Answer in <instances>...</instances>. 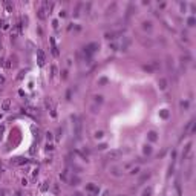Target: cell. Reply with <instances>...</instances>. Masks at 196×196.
Listing matches in <instances>:
<instances>
[{
    "label": "cell",
    "instance_id": "35",
    "mask_svg": "<svg viewBox=\"0 0 196 196\" xmlns=\"http://www.w3.org/2000/svg\"><path fill=\"white\" fill-rule=\"evenodd\" d=\"M104 147H106V144H100V145H98V149H100V150H103Z\"/></svg>",
    "mask_w": 196,
    "mask_h": 196
},
{
    "label": "cell",
    "instance_id": "14",
    "mask_svg": "<svg viewBox=\"0 0 196 196\" xmlns=\"http://www.w3.org/2000/svg\"><path fill=\"white\" fill-rule=\"evenodd\" d=\"M14 162H15V164H28L29 159H26V158H17Z\"/></svg>",
    "mask_w": 196,
    "mask_h": 196
},
{
    "label": "cell",
    "instance_id": "23",
    "mask_svg": "<svg viewBox=\"0 0 196 196\" xmlns=\"http://www.w3.org/2000/svg\"><path fill=\"white\" fill-rule=\"evenodd\" d=\"M159 115H161V118H167V116H169V112H167V110H162Z\"/></svg>",
    "mask_w": 196,
    "mask_h": 196
},
{
    "label": "cell",
    "instance_id": "16",
    "mask_svg": "<svg viewBox=\"0 0 196 196\" xmlns=\"http://www.w3.org/2000/svg\"><path fill=\"white\" fill-rule=\"evenodd\" d=\"M143 196H152V187L144 189V190H143Z\"/></svg>",
    "mask_w": 196,
    "mask_h": 196
},
{
    "label": "cell",
    "instance_id": "25",
    "mask_svg": "<svg viewBox=\"0 0 196 196\" xmlns=\"http://www.w3.org/2000/svg\"><path fill=\"white\" fill-rule=\"evenodd\" d=\"M130 173H132V175H136V173H139V167H135V169H132V170H130Z\"/></svg>",
    "mask_w": 196,
    "mask_h": 196
},
{
    "label": "cell",
    "instance_id": "27",
    "mask_svg": "<svg viewBox=\"0 0 196 196\" xmlns=\"http://www.w3.org/2000/svg\"><path fill=\"white\" fill-rule=\"evenodd\" d=\"M95 101H97V103H101V101H103V97H101V95H97V97H95Z\"/></svg>",
    "mask_w": 196,
    "mask_h": 196
},
{
    "label": "cell",
    "instance_id": "40",
    "mask_svg": "<svg viewBox=\"0 0 196 196\" xmlns=\"http://www.w3.org/2000/svg\"><path fill=\"white\" fill-rule=\"evenodd\" d=\"M118 196H123V195H118Z\"/></svg>",
    "mask_w": 196,
    "mask_h": 196
},
{
    "label": "cell",
    "instance_id": "37",
    "mask_svg": "<svg viewBox=\"0 0 196 196\" xmlns=\"http://www.w3.org/2000/svg\"><path fill=\"white\" fill-rule=\"evenodd\" d=\"M12 196H22V195H20V191H14V195H12Z\"/></svg>",
    "mask_w": 196,
    "mask_h": 196
},
{
    "label": "cell",
    "instance_id": "4",
    "mask_svg": "<svg viewBox=\"0 0 196 196\" xmlns=\"http://www.w3.org/2000/svg\"><path fill=\"white\" fill-rule=\"evenodd\" d=\"M86 191H89L90 195H98V193H100V189H98L95 184L90 182V184H86Z\"/></svg>",
    "mask_w": 196,
    "mask_h": 196
},
{
    "label": "cell",
    "instance_id": "20",
    "mask_svg": "<svg viewBox=\"0 0 196 196\" xmlns=\"http://www.w3.org/2000/svg\"><path fill=\"white\" fill-rule=\"evenodd\" d=\"M132 12H133V5H129V8H127V14H126V17H130V15H132Z\"/></svg>",
    "mask_w": 196,
    "mask_h": 196
},
{
    "label": "cell",
    "instance_id": "17",
    "mask_svg": "<svg viewBox=\"0 0 196 196\" xmlns=\"http://www.w3.org/2000/svg\"><path fill=\"white\" fill-rule=\"evenodd\" d=\"M191 149V143H189V144H187L185 145V150H184V153H182V158H185L187 156V153H189V150Z\"/></svg>",
    "mask_w": 196,
    "mask_h": 196
},
{
    "label": "cell",
    "instance_id": "26",
    "mask_svg": "<svg viewBox=\"0 0 196 196\" xmlns=\"http://www.w3.org/2000/svg\"><path fill=\"white\" fill-rule=\"evenodd\" d=\"M103 135H104V133H103L101 130H100V132H95V138H101Z\"/></svg>",
    "mask_w": 196,
    "mask_h": 196
},
{
    "label": "cell",
    "instance_id": "7",
    "mask_svg": "<svg viewBox=\"0 0 196 196\" xmlns=\"http://www.w3.org/2000/svg\"><path fill=\"white\" fill-rule=\"evenodd\" d=\"M52 8H54V5H52L51 2H43V9L46 11V12H51Z\"/></svg>",
    "mask_w": 196,
    "mask_h": 196
},
{
    "label": "cell",
    "instance_id": "36",
    "mask_svg": "<svg viewBox=\"0 0 196 196\" xmlns=\"http://www.w3.org/2000/svg\"><path fill=\"white\" fill-rule=\"evenodd\" d=\"M66 98L70 100V90H68V94H66Z\"/></svg>",
    "mask_w": 196,
    "mask_h": 196
},
{
    "label": "cell",
    "instance_id": "33",
    "mask_svg": "<svg viewBox=\"0 0 196 196\" xmlns=\"http://www.w3.org/2000/svg\"><path fill=\"white\" fill-rule=\"evenodd\" d=\"M46 136H48V139H52V133H51V132L46 133Z\"/></svg>",
    "mask_w": 196,
    "mask_h": 196
},
{
    "label": "cell",
    "instance_id": "10",
    "mask_svg": "<svg viewBox=\"0 0 196 196\" xmlns=\"http://www.w3.org/2000/svg\"><path fill=\"white\" fill-rule=\"evenodd\" d=\"M11 106V100H5V101L2 103V110H8Z\"/></svg>",
    "mask_w": 196,
    "mask_h": 196
},
{
    "label": "cell",
    "instance_id": "29",
    "mask_svg": "<svg viewBox=\"0 0 196 196\" xmlns=\"http://www.w3.org/2000/svg\"><path fill=\"white\" fill-rule=\"evenodd\" d=\"M0 196H6V190L5 189H0Z\"/></svg>",
    "mask_w": 196,
    "mask_h": 196
},
{
    "label": "cell",
    "instance_id": "3",
    "mask_svg": "<svg viewBox=\"0 0 196 196\" xmlns=\"http://www.w3.org/2000/svg\"><path fill=\"white\" fill-rule=\"evenodd\" d=\"M97 49H100V44L98 43H90V44H87V46L84 48V54H86L87 57H90L95 51H97Z\"/></svg>",
    "mask_w": 196,
    "mask_h": 196
},
{
    "label": "cell",
    "instance_id": "13",
    "mask_svg": "<svg viewBox=\"0 0 196 196\" xmlns=\"http://www.w3.org/2000/svg\"><path fill=\"white\" fill-rule=\"evenodd\" d=\"M38 19H41V20L46 19V11H44L43 8H40V9H38Z\"/></svg>",
    "mask_w": 196,
    "mask_h": 196
},
{
    "label": "cell",
    "instance_id": "1",
    "mask_svg": "<svg viewBox=\"0 0 196 196\" xmlns=\"http://www.w3.org/2000/svg\"><path fill=\"white\" fill-rule=\"evenodd\" d=\"M75 120V123H74V135H75V139H80L81 138V135H83V124L80 120H77V118H74Z\"/></svg>",
    "mask_w": 196,
    "mask_h": 196
},
{
    "label": "cell",
    "instance_id": "8",
    "mask_svg": "<svg viewBox=\"0 0 196 196\" xmlns=\"http://www.w3.org/2000/svg\"><path fill=\"white\" fill-rule=\"evenodd\" d=\"M37 55H38V64L43 66V64H44V55H43V52H41L40 49L37 51Z\"/></svg>",
    "mask_w": 196,
    "mask_h": 196
},
{
    "label": "cell",
    "instance_id": "19",
    "mask_svg": "<svg viewBox=\"0 0 196 196\" xmlns=\"http://www.w3.org/2000/svg\"><path fill=\"white\" fill-rule=\"evenodd\" d=\"M115 35H116V32H107V34H106V38L114 40V38H115Z\"/></svg>",
    "mask_w": 196,
    "mask_h": 196
},
{
    "label": "cell",
    "instance_id": "11",
    "mask_svg": "<svg viewBox=\"0 0 196 196\" xmlns=\"http://www.w3.org/2000/svg\"><path fill=\"white\" fill-rule=\"evenodd\" d=\"M147 138H149L150 141H156V139H158L156 132H153V130H152V132H149V133H147Z\"/></svg>",
    "mask_w": 196,
    "mask_h": 196
},
{
    "label": "cell",
    "instance_id": "38",
    "mask_svg": "<svg viewBox=\"0 0 196 196\" xmlns=\"http://www.w3.org/2000/svg\"><path fill=\"white\" fill-rule=\"evenodd\" d=\"M3 130H5V127H3V126H0V133H2Z\"/></svg>",
    "mask_w": 196,
    "mask_h": 196
},
{
    "label": "cell",
    "instance_id": "39",
    "mask_svg": "<svg viewBox=\"0 0 196 196\" xmlns=\"http://www.w3.org/2000/svg\"><path fill=\"white\" fill-rule=\"evenodd\" d=\"M72 196H81V195H80V193H75V195H72Z\"/></svg>",
    "mask_w": 196,
    "mask_h": 196
},
{
    "label": "cell",
    "instance_id": "12",
    "mask_svg": "<svg viewBox=\"0 0 196 196\" xmlns=\"http://www.w3.org/2000/svg\"><path fill=\"white\" fill-rule=\"evenodd\" d=\"M69 182H70V185H78V184H80V178H78V176H72Z\"/></svg>",
    "mask_w": 196,
    "mask_h": 196
},
{
    "label": "cell",
    "instance_id": "24",
    "mask_svg": "<svg viewBox=\"0 0 196 196\" xmlns=\"http://www.w3.org/2000/svg\"><path fill=\"white\" fill-rule=\"evenodd\" d=\"M181 107L182 109H187L189 107V101H181Z\"/></svg>",
    "mask_w": 196,
    "mask_h": 196
},
{
    "label": "cell",
    "instance_id": "32",
    "mask_svg": "<svg viewBox=\"0 0 196 196\" xmlns=\"http://www.w3.org/2000/svg\"><path fill=\"white\" fill-rule=\"evenodd\" d=\"M52 25H54V28H55V29L58 28V23H57V20H54V22H52Z\"/></svg>",
    "mask_w": 196,
    "mask_h": 196
},
{
    "label": "cell",
    "instance_id": "5",
    "mask_svg": "<svg viewBox=\"0 0 196 196\" xmlns=\"http://www.w3.org/2000/svg\"><path fill=\"white\" fill-rule=\"evenodd\" d=\"M150 175H152L150 172H145V173H143V175H141V178L138 179V184H144V182H145V181H147V179L150 178Z\"/></svg>",
    "mask_w": 196,
    "mask_h": 196
},
{
    "label": "cell",
    "instance_id": "30",
    "mask_svg": "<svg viewBox=\"0 0 196 196\" xmlns=\"http://www.w3.org/2000/svg\"><path fill=\"white\" fill-rule=\"evenodd\" d=\"M106 83H107L106 78H101V80H100V84H106Z\"/></svg>",
    "mask_w": 196,
    "mask_h": 196
},
{
    "label": "cell",
    "instance_id": "18",
    "mask_svg": "<svg viewBox=\"0 0 196 196\" xmlns=\"http://www.w3.org/2000/svg\"><path fill=\"white\" fill-rule=\"evenodd\" d=\"M143 29H145V31H147V29H152V22H144L143 23Z\"/></svg>",
    "mask_w": 196,
    "mask_h": 196
},
{
    "label": "cell",
    "instance_id": "15",
    "mask_svg": "<svg viewBox=\"0 0 196 196\" xmlns=\"http://www.w3.org/2000/svg\"><path fill=\"white\" fill-rule=\"evenodd\" d=\"M51 44H52V54L54 55H58V51H57V46H55V41H54V38H51Z\"/></svg>",
    "mask_w": 196,
    "mask_h": 196
},
{
    "label": "cell",
    "instance_id": "34",
    "mask_svg": "<svg viewBox=\"0 0 196 196\" xmlns=\"http://www.w3.org/2000/svg\"><path fill=\"white\" fill-rule=\"evenodd\" d=\"M61 74H63V75H61V77H63V78H66V77H68V72H66V70H63V72H61Z\"/></svg>",
    "mask_w": 196,
    "mask_h": 196
},
{
    "label": "cell",
    "instance_id": "6",
    "mask_svg": "<svg viewBox=\"0 0 196 196\" xmlns=\"http://www.w3.org/2000/svg\"><path fill=\"white\" fill-rule=\"evenodd\" d=\"M129 44H130V38H127V37H124V40H123V43H121V49H123V51H127Z\"/></svg>",
    "mask_w": 196,
    "mask_h": 196
},
{
    "label": "cell",
    "instance_id": "21",
    "mask_svg": "<svg viewBox=\"0 0 196 196\" xmlns=\"http://www.w3.org/2000/svg\"><path fill=\"white\" fill-rule=\"evenodd\" d=\"M144 153L145 155H150V153H152V147H150V145H144Z\"/></svg>",
    "mask_w": 196,
    "mask_h": 196
},
{
    "label": "cell",
    "instance_id": "28",
    "mask_svg": "<svg viewBox=\"0 0 196 196\" xmlns=\"http://www.w3.org/2000/svg\"><path fill=\"white\" fill-rule=\"evenodd\" d=\"M112 173H114L115 176H120V172H118V169H112Z\"/></svg>",
    "mask_w": 196,
    "mask_h": 196
},
{
    "label": "cell",
    "instance_id": "22",
    "mask_svg": "<svg viewBox=\"0 0 196 196\" xmlns=\"http://www.w3.org/2000/svg\"><path fill=\"white\" fill-rule=\"evenodd\" d=\"M195 22H196V20H195V17H190L189 20H187V23H189V26H193V25H195Z\"/></svg>",
    "mask_w": 196,
    "mask_h": 196
},
{
    "label": "cell",
    "instance_id": "9",
    "mask_svg": "<svg viewBox=\"0 0 196 196\" xmlns=\"http://www.w3.org/2000/svg\"><path fill=\"white\" fill-rule=\"evenodd\" d=\"M158 86H159L161 90H164L165 87H167V80H165V78H161V80L158 81Z\"/></svg>",
    "mask_w": 196,
    "mask_h": 196
},
{
    "label": "cell",
    "instance_id": "31",
    "mask_svg": "<svg viewBox=\"0 0 196 196\" xmlns=\"http://www.w3.org/2000/svg\"><path fill=\"white\" fill-rule=\"evenodd\" d=\"M57 74V68H55V66H52V75H55Z\"/></svg>",
    "mask_w": 196,
    "mask_h": 196
},
{
    "label": "cell",
    "instance_id": "2",
    "mask_svg": "<svg viewBox=\"0 0 196 196\" xmlns=\"http://www.w3.org/2000/svg\"><path fill=\"white\" fill-rule=\"evenodd\" d=\"M121 155H123V152H121V150L115 149V150H110V152H107L106 158H107V159H110V161H115V159H118V158L121 156Z\"/></svg>",
    "mask_w": 196,
    "mask_h": 196
}]
</instances>
